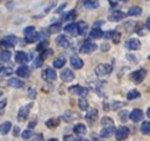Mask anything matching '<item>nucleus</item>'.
<instances>
[{
	"instance_id": "f257e3e1",
	"label": "nucleus",
	"mask_w": 150,
	"mask_h": 141,
	"mask_svg": "<svg viewBox=\"0 0 150 141\" xmlns=\"http://www.w3.org/2000/svg\"><path fill=\"white\" fill-rule=\"evenodd\" d=\"M18 37L14 36V35H9L6 37H4V39L0 41V47L4 48V50H8V48H11L14 47L15 45L18 43Z\"/></svg>"
},
{
	"instance_id": "f03ea898",
	"label": "nucleus",
	"mask_w": 150,
	"mask_h": 141,
	"mask_svg": "<svg viewBox=\"0 0 150 141\" xmlns=\"http://www.w3.org/2000/svg\"><path fill=\"white\" fill-rule=\"evenodd\" d=\"M112 70H113V67H112L110 64H105V63H100V64H98V66L94 68L96 74L99 75V77H102V75L110 74Z\"/></svg>"
},
{
	"instance_id": "7ed1b4c3",
	"label": "nucleus",
	"mask_w": 150,
	"mask_h": 141,
	"mask_svg": "<svg viewBox=\"0 0 150 141\" xmlns=\"http://www.w3.org/2000/svg\"><path fill=\"white\" fill-rule=\"evenodd\" d=\"M96 50H97V45H96L94 42L89 41V40L84 41V42L82 43L81 48H79V51H81L82 53H92V52H94Z\"/></svg>"
},
{
	"instance_id": "20e7f679",
	"label": "nucleus",
	"mask_w": 150,
	"mask_h": 141,
	"mask_svg": "<svg viewBox=\"0 0 150 141\" xmlns=\"http://www.w3.org/2000/svg\"><path fill=\"white\" fill-rule=\"evenodd\" d=\"M69 93L73 94V95H79V97H86L88 94V89L84 88V87L81 85H72L69 87Z\"/></svg>"
},
{
	"instance_id": "39448f33",
	"label": "nucleus",
	"mask_w": 150,
	"mask_h": 141,
	"mask_svg": "<svg viewBox=\"0 0 150 141\" xmlns=\"http://www.w3.org/2000/svg\"><path fill=\"white\" fill-rule=\"evenodd\" d=\"M145 75H146V70L145 69H138L135 70V72H133L130 74V78L133 82H135V83H142L144 78H145Z\"/></svg>"
},
{
	"instance_id": "423d86ee",
	"label": "nucleus",
	"mask_w": 150,
	"mask_h": 141,
	"mask_svg": "<svg viewBox=\"0 0 150 141\" xmlns=\"http://www.w3.org/2000/svg\"><path fill=\"white\" fill-rule=\"evenodd\" d=\"M114 134H115V139L118 141H123L124 139L128 137V135H129V129H128L127 126H120V128H118L115 130Z\"/></svg>"
},
{
	"instance_id": "0eeeda50",
	"label": "nucleus",
	"mask_w": 150,
	"mask_h": 141,
	"mask_svg": "<svg viewBox=\"0 0 150 141\" xmlns=\"http://www.w3.org/2000/svg\"><path fill=\"white\" fill-rule=\"evenodd\" d=\"M31 108H33V104H31V103H30V104H28V105L23 106V108H20V110L18 113V120H20V121L26 120L28 116H29V113H30Z\"/></svg>"
},
{
	"instance_id": "6e6552de",
	"label": "nucleus",
	"mask_w": 150,
	"mask_h": 141,
	"mask_svg": "<svg viewBox=\"0 0 150 141\" xmlns=\"http://www.w3.org/2000/svg\"><path fill=\"white\" fill-rule=\"evenodd\" d=\"M56 78H57V74L52 68L44 69V72H42V79L44 80H46V82H52V80H55Z\"/></svg>"
},
{
	"instance_id": "1a4fd4ad",
	"label": "nucleus",
	"mask_w": 150,
	"mask_h": 141,
	"mask_svg": "<svg viewBox=\"0 0 150 141\" xmlns=\"http://www.w3.org/2000/svg\"><path fill=\"white\" fill-rule=\"evenodd\" d=\"M60 78L63 80V82L68 83V82H72V80L74 79V74H73V72L71 69L66 68V69H63L62 72L60 73Z\"/></svg>"
},
{
	"instance_id": "9d476101",
	"label": "nucleus",
	"mask_w": 150,
	"mask_h": 141,
	"mask_svg": "<svg viewBox=\"0 0 150 141\" xmlns=\"http://www.w3.org/2000/svg\"><path fill=\"white\" fill-rule=\"evenodd\" d=\"M66 31V34L71 35V36H78L79 32H78V27H77V24L76 23H71V24H67L65 26V29H63Z\"/></svg>"
},
{
	"instance_id": "9b49d317",
	"label": "nucleus",
	"mask_w": 150,
	"mask_h": 141,
	"mask_svg": "<svg viewBox=\"0 0 150 141\" xmlns=\"http://www.w3.org/2000/svg\"><path fill=\"white\" fill-rule=\"evenodd\" d=\"M114 131H115L114 126L113 125H109V126H104L103 129H102L99 135H100V137H103V139H108V137H110L112 135L114 134Z\"/></svg>"
},
{
	"instance_id": "f8f14e48",
	"label": "nucleus",
	"mask_w": 150,
	"mask_h": 141,
	"mask_svg": "<svg viewBox=\"0 0 150 141\" xmlns=\"http://www.w3.org/2000/svg\"><path fill=\"white\" fill-rule=\"evenodd\" d=\"M125 46L129 48V50H132V51H137V50L140 48L142 43H140V41H139L138 39H129L125 42Z\"/></svg>"
},
{
	"instance_id": "ddd939ff",
	"label": "nucleus",
	"mask_w": 150,
	"mask_h": 141,
	"mask_svg": "<svg viewBox=\"0 0 150 141\" xmlns=\"http://www.w3.org/2000/svg\"><path fill=\"white\" fill-rule=\"evenodd\" d=\"M16 74L18 77H21V78H29L30 74H31V70L28 66H20L18 69H16Z\"/></svg>"
},
{
	"instance_id": "4468645a",
	"label": "nucleus",
	"mask_w": 150,
	"mask_h": 141,
	"mask_svg": "<svg viewBox=\"0 0 150 141\" xmlns=\"http://www.w3.org/2000/svg\"><path fill=\"white\" fill-rule=\"evenodd\" d=\"M127 16V14H124L123 11H119V10H117V11H113L110 15H109V18L108 20L109 21H113V23H118V21H120L123 20Z\"/></svg>"
},
{
	"instance_id": "2eb2a0df",
	"label": "nucleus",
	"mask_w": 150,
	"mask_h": 141,
	"mask_svg": "<svg viewBox=\"0 0 150 141\" xmlns=\"http://www.w3.org/2000/svg\"><path fill=\"white\" fill-rule=\"evenodd\" d=\"M15 61H16L18 63H20V64L28 63V61H29L28 53H25V52H23V51H18L16 53H15Z\"/></svg>"
},
{
	"instance_id": "dca6fc26",
	"label": "nucleus",
	"mask_w": 150,
	"mask_h": 141,
	"mask_svg": "<svg viewBox=\"0 0 150 141\" xmlns=\"http://www.w3.org/2000/svg\"><path fill=\"white\" fill-rule=\"evenodd\" d=\"M144 116V114L140 109H134L132 113H129V118H130V120L134 121V123H138V121H140L142 119Z\"/></svg>"
},
{
	"instance_id": "f3484780",
	"label": "nucleus",
	"mask_w": 150,
	"mask_h": 141,
	"mask_svg": "<svg viewBox=\"0 0 150 141\" xmlns=\"http://www.w3.org/2000/svg\"><path fill=\"white\" fill-rule=\"evenodd\" d=\"M97 118H98V110L97 109H89L88 113H87V115H86V119H87V121L89 124H93L96 120H97Z\"/></svg>"
},
{
	"instance_id": "a211bd4d",
	"label": "nucleus",
	"mask_w": 150,
	"mask_h": 141,
	"mask_svg": "<svg viewBox=\"0 0 150 141\" xmlns=\"http://www.w3.org/2000/svg\"><path fill=\"white\" fill-rule=\"evenodd\" d=\"M71 64H72V67L74 69H81L83 67V61H82V58L81 57H78V56H72L71 57Z\"/></svg>"
},
{
	"instance_id": "6ab92c4d",
	"label": "nucleus",
	"mask_w": 150,
	"mask_h": 141,
	"mask_svg": "<svg viewBox=\"0 0 150 141\" xmlns=\"http://www.w3.org/2000/svg\"><path fill=\"white\" fill-rule=\"evenodd\" d=\"M8 84L10 87H13V88H23L24 87V82L19 78H10L8 80Z\"/></svg>"
},
{
	"instance_id": "aec40b11",
	"label": "nucleus",
	"mask_w": 150,
	"mask_h": 141,
	"mask_svg": "<svg viewBox=\"0 0 150 141\" xmlns=\"http://www.w3.org/2000/svg\"><path fill=\"white\" fill-rule=\"evenodd\" d=\"M56 43H57L58 46H61V47H68V46H69V41H68V39H67V36H65V35L57 36Z\"/></svg>"
},
{
	"instance_id": "412c9836",
	"label": "nucleus",
	"mask_w": 150,
	"mask_h": 141,
	"mask_svg": "<svg viewBox=\"0 0 150 141\" xmlns=\"http://www.w3.org/2000/svg\"><path fill=\"white\" fill-rule=\"evenodd\" d=\"M39 39H40V34H39V32H36V31L31 32V34H29V35H25V41L29 42V43L36 42Z\"/></svg>"
},
{
	"instance_id": "4be33fe9",
	"label": "nucleus",
	"mask_w": 150,
	"mask_h": 141,
	"mask_svg": "<svg viewBox=\"0 0 150 141\" xmlns=\"http://www.w3.org/2000/svg\"><path fill=\"white\" fill-rule=\"evenodd\" d=\"M11 128H13V124L10 121H5L3 124H0V134L6 135L10 130H11Z\"/></svg>"
},
{
	"instance_id": "5701e85b",
	"label": "nucleus",
	"mask_w": 150,
	"mask_h": 141,
	"mask_svg": "<svg viewBox=\"0 0 150 141\" xmlns=\"http://www.w3.org/2000/svg\"><path fill=\"white\" fill-rule=\"evenodd\" d=\"M73 131L77 135H83V134H86V131H87V128H86L84 124H76L73 128Z\"/></svg>"
},
{
	"instance_id": "b1692460",
	"label": "nucleus",
	"mask_w": 150,
	"mask_h": 141,
	"mask_svg": "<svg viewBox=\"0 0 150 141\" xmlns=\"http://www.w3.org/2000/svg\"><path fill=\"white\" fill-rule=\"evenodd\" d=\"M82 1H83V5L87 9H97L99 6L97 0H82Z\"/></svg>"
},
{
	"instance_id": "393cba45",
	"label": "nucleus",
	"mask_w": 150,
	"mask_h": 141,
	"mask_svg": "<svg viewBox=\"0 0 150 141\" xmlns=\"http://www.w3.org/2000/svg\"><path fill=\"white\" fill-rule=\"evenodd\" d=\"M60 125V119L58 118H52V119H49V120L46 121V126L50 128V129H55Z\"/></svg>"
},
{
	"instance_id": "a878e982",
	"label": "nucleus",
	"mask_w": 150,
	"mask_h": 141,
	"mask_svg": "<svg viewBox=\"0 0 150 141\" xmlns=\"http://www.w3.org/2000/svg\"><path fill=\"white\" fill-rule=\"evenodd\" d=\"M65 64H66V58L63 56L57 57L55 61H53V67H55V68H62Z\"/></svg>"
},
{
	"instance_id": "bb28decb",
	"label": "nucleus",
	"mask_w": 150,
	"mask_h": 141,
	"mask_svg": "<svg viewBox=\"0 0 150 141\" xmlns=\"http://www.w3.org/2000/svg\"><path fill=\"white\" fill-rule=\"evenodd\" d=\"M142 13H143L142 8H139V6H132L129 9V11H128V16H140Z\"/></svg>"
},
{
	"instance_id": "cd10ccee",
	"label": "nucleus",
	"mask_w": 150,
	"mask_h": 141,
	"mask_svg": "<svg viewBox=\"0 0 150 141\" xmlns=\"http://www.w3.org/2000/svg\"><path fill=\"white\" fill-rule=\"evenodd\" d=\"M89 36L92 37V39H100V37H103V31H102L99 27H94L92 31H91Z\"/></svg>"
},
{
	"instance_id": "c85d7f7f",
	"label": "nucleus",
	"mask_w": 150,
	"mask_h": 141,
	"mask_svg": "<svg viewBox=\"0 0 150 141\" xmlns=\"http://www.w3.org/2000/svg\"><path fill=\"white\" fill-rule=\"evenodd\" d=\"M137 98H140V93L137 90V89H132L128 92V94H127V99H129V100H133V99H137Z\"/></svg>"
},
{
	"instance_id": "c756f323",
	"label": "nucleus",
	"mask_w": 150,
	"mask_h": 141,
	"mask_svg": "<svg viewBox=\"0 0 150 141\" xmlns=\"http://www.w3.org/2000/svg\"><path fill=\"white\" fill-rule=\"evenodd\" d=\"M10 58H11V53H10L8 50L0 51V61L8 62V61H10Z\"/></svg>"
},
{
	"instance_id": "7c9ffc66",
	"label": "nucleus",
	"mask_w": 150,
	"mask_h": 141,
	"mask_svg": "<svg viewBox=\"0 0 150 141\" xmlns=\"http://www.w3.org/2000/svg\"><path fill=\"white\" fill-rule=\"evenodd\" d=\"M77 27H78V32H79V35H84L86 34V31H87V24L84 23V21H78L77 23Z\"/></svg>"
},
{
	"instance_id": "2f4dec72",
	"label": "nucleus",
	"mask_w": 150,
	"mask_h": 141,
	"mask_svg": "<svg viewBox=\"0 0 150 141\" xmlns=\"http://www.w3.org/2000/svg\"><path fill=\"white\" fill-rule=\"evenodd\" d=\"M62 29V26L60 23H56V24H52L50 27H49V32L50 34H57V32H60Z\"/></svg>"
},
{
	"instance_id": "473e14b6",
	"label": "nucleus",
	"mask_w": 150,
	"mask_h": 141,
	"mask_svg": "<svg viewBox=\"0 0 150 141\" xmlns=\"http://www.w3.org/2000/svg\"><path fill=\"white\" fill-rule=\"evenodd\" d=\"M33 136H34V131L31 129H26L23 131V134H21V137H23L24 140H30Z\"/></svg>"
},
{
	"instance_id": "72a5a7b5",
	"label": "nucleus",
	"mask_w": 150,
	"mask_h": 141,
	"mask_svg": "<svg viewBox=\"0 0 150 141\" xmlns=\"http://www.w3.org/2000/svg\"><path fill=\"white\" fill-rule=\"evenodd\" d=\"M78 106H79V109H81V110H88L89 104H88L87 99H84V98L79 99V100H78Z\"/></svg>"
},
{
	"instance_id": "f704fd0d",
	"label": "nucleus",
	"mask_w": 150,
	"mask_h": 141,
	"mask_svg": "<svg viewBox=\"0 0 150 141\" xmlns=\"http://www.w3.org/2000/svg\"><path fill=\"white\" fill-rule=\"evenodd\" d=\"M140 130H142V133H143L144 135H149V134H150V123H149V121H144V123L142 124Z\"/></svg>"
},
{
	"instance_id": "c9c22d12",
	"label": "nucleus",
	"mask_w": 150,
	"mask_h": 141,
	"mask_svg": "<svg viewBox=\"0 0 150 141\" xmlns=\"http://www.w3.org/2000/svg\"><path fill=\"white\" fill-rule=\"evenodd\" d=\"M77 115L74 114L73 111H66L65 113V115H63V120L65 121H71V120H73L74 118H76Z\"/></svg>"
},
{
	"instance_id": "e433bc0d",
	"label": "nucleus",
	"mask_w": 150,
	"mask_h": 141,
	"mask_svg": "<svg viewBox=\"0 0 150 141\" xmlns=\"http://www.w3.org/2000/svg\"><path fill=\"white\" fill-rule=\"evenodd\" d=\"M100 123L103 126H109V125H113V119L109 116H104V118H102Z\"/></svg>"
},
{
	"instance_id": "4c0bfd02",
	"label": "nucleus",
	"mask_w": 150,
	"mask_h": 141,
	"mask_svg": "<svg viewBox=\"0 0 150 141\" xmlns=\"http://www.w3.org/2000/svg\"><path fill=\"white\" fill-rule=\"evenodd\" d=\"M74 18H76V11H74V10H71V11H68L67 14H65V16H63V20L71 21V20H73Z\"/></svg>"
},
{
	"instance_id": "58836bf2",
	"label": "nucleus",
	"mask_w": 150,
	"mask_h": 141,
	"mask_svg": "<svg viewBox=\"0 0 150 141\" xmlns=\"http://www.w3.org/2000/svg\"><path fill=\"white\" fill-rule=\"evenodd\" d=\"M10 74H13L11 68H0V75L1 77H9Z\"/></svg>"
},
{
	"instance_id": "ea45409f",
	"label": "nucleus",
	"mask_w": 150,
	"mask_h": 141,
	"mask_svg": "<svg viewBox=\"0 0 150 141\" xmlns=\"http://www.w3.org/2000/svg\"><path fill=\"white\" fill-rule=\"evenodd\" d=\"M119 118L122 119V121H127V119L129 118V111L128 110H122L119 113Z\"/></svg>"
},
{
	"instance_id": "a19ab883",
	"label": "nucleus",
	"mask_w": 150,
	"mask_h": 141,
	"mask_svg": "<svg viewBox=\"0 0 150 141\" xmlns=\"http://www.w3.org/2000/svg\"><path fill=\"white\" fill-rule=\"evenodd\" d=\"M47 45H49V42L47 41H41L39 45H37V51H42V50H45V48H47Z\"/></svg>"
},
{
	"instance_id": "79ce46f5",
	"label": "nucleus",
	"mask_w": 150,
	"mask_h": 141,
	"mask_svg": "<svg viewBox=\"0 0 150 141\" xmlns=\"http://www.w3.org/2000/svg\"><path fill=\"white\" fill-rule=\"evenodd\" d=\"M42 63H44V58H42V57H37V58L35 59V62H34V66H35L36 68H40V67L42 66Z\"/></svg>"
},
{
	"instance_id": "37998d69",
	"label": "nucleus",
	"mask_w": 150,
	"mask_h": 141,
	"mask_svg": "<svg viewBox=\"0 0 150 141\" xmlns=\"http://www.w3.org/2000/svg\"><path fill=\"white\" fill-rule=\"evenodd\" d=\"M110 39H113V41L115 43H118L120 41V34H119V32H117V31H113V35H112Z\"/></svg>"
},
{
	"instance_id": "c03bdc74",
	"label": "nucleus",
	"mask_w": 150,
	"mask_h": 141,
	"mask_svg": "<svg viewBox=\"0 0 150 141\" xmlns=\"http://www.w3.org/2000/svg\"><path fill=\"white\" fill-rule=\"evenodd\" d=\"M34 31H36V29L34 27V26H28V27L24 29V35H29V34H31V32H34Z\"/></svg>"
},
{
	"instance_id": "a18cd8bd",
	"label": "nucleus",
	"mask_w": 150,
	"mask_h": 141,
	"mask_svg": "<svg viewBox=\"0 0 150 141\" xmlns=\"http://www.w3.org/2000/svg\"><path fill=\"white\" fill-rule=\"evenodd\" d=\"M124 105H125V104H124L123 102H114V103H113V106H112V108H113V109H119V108L124 106Z\"/></svg>"
},
{
	"instance_id": "49530a36",
	"label": "nucleus",
	"mask_w": 150,
	"mask_h": 141,
	"mask_svg": "<svg viewBox=\"0 0 150 141\" xmlns=\"http://www.w3.org/2000/svg\"><path fill=\"white\" fill-rule=\"evenodd\" d=\"M33 140L31 141H44V136H42V134H37V135H34L33 137H31Z\"/></svg>"
},
{
	"instance_id": "de8ad7c7",
	"label": "nucleus",
	"mask_w": 150,
	"mask_h": 141,
	"mask_svg": "<svg viewBox=\"0 0 150 141\" xmlns=\"http://www.w3.org/2000/svg\"><path fill=\"white\" fill-rule=\"evenodd\" d=\"M112 35H113V30L107 31V32H103V37H104V39H110Z\"/></svg>"
},
{
	"instance_id": "09e8293b",
	"label": "nucleus",
	"mask_w": 150,
	"mask_h": 141,
	"mask_svg": "<svg viewBox=\"0 0 150 141\" xmlns=\"http://www.w3.org/2000/svg\"><path fill=\"white\" fill-rule=\"evenodd\" d=\"M100 50L102 51H108L109 50V45H108V43H102V46H100Z\"/></svg>"
},
{
	"instance_id": "8fccbe9b",
	"label": "nucleus",
	"mask_w": 150,
	"mask_h": 141,
	"mask_svg": "<svg viewBox=\"0 0 150 141\" xmlns=\"http://www.w3.org/2000/svg\"><path fill=\"white\" fill-rule=\"evenodd\" d=\"M20 135V129H19V126H15L14 128V136H19Z\"/></svg>"
},
{
	"instance_id": "3c124183",
	"label": "nucleus",
	"mask_w": 150,
	"mask_h": 141,
	"mask_svg": "<svg viewBox=\"0 0 150 141\" xmlns=\"http://www.w3.org/2000/svg\"><path fill=\"white\" fill-rule=\"evenodd\" d=\"M63 141H74V137L71 136V135H67V136L63 137Z\"/></svg>"
},
{
	"instance_id": "603ef678",
	"label": "nucleus",
	"mask_w": 150,
	"mask_h": 141,
	"mask_svg": "<svg viewBox=\"0 0 150 141\" xmlns=\"http://www.w3.org/2000/svg\"><path fill=\"white\" fill-rule=\"evenodd\" d=\"M145 27H146V30H149V29H150V18H148V19H146V23H145Z\"/></svg>"
},
{
	"instance_id": "864d4df0",
	"label": "nucleus",
	"mask_w": 150,
	"mask_h": 141,
	"mask_svg": "<svg viewBox=\"0 0 150 141\" xmlns=\"http://www.w3.org/2000/svg\"><path fill=\"white\" fill-rule=\"evenodd\" d=\"M65 6H66V4H62V5H61V6H60V8H58V9L56 10V13H61V11H62V9H63V8H65Z\"/></svg>"
},
{
	"instance_id": "5fc2aeb1",
	"label": "nucleus",
	"mask_w": 150,
	"mask_h": 141,
	"mask_svg": "<svg viewBox=\"0 0 150 141\" xmlns=\"http://www.w3.org/2000/svg\"><path fill=\"white\" fill-rule=\"evenodd\" d=\"M102 24H103V21H98V23H96V24H94V27H99Z\"/></svg>"
},
{
	"instance_id": "6e6d98bb",
	"label": "nucleus",
	"mask_w": 150,
	"mask_h": 141,
	"mask_svg": "<svg viewBox=\"0 0 150 141\" xmlns=\"http://www.w3.org/2000/svg\"><path fill=\"white\" fill-rule=\"evenodd\" d=\"M74 141H88V140H87V139H84V137H79V139L74 140Z\"/></svg>"
},
{
	"instance_id": "4d7b16f0",
	"label": "nucleus",
	"mask_w": 150,
	"mask_h": 141,
	"mask_svg": "<svg viewBox=\"0 0 150 141\" xmlns=\"http://www.w3.org/2000/svg\"><path fill=\"white\" fill-rule=\"evenodd\" d=\"M146 116H148V118L150 116V108H148V110H146Z\"/></svg>"
},
{
	"instance_id": "13d9d810",
	"label": "nucleus",
	"mask_w": 150,
	"mask_h": 141,
	"mask_svg": "<svg viewBox=\"0 0 150 141\" xmlns=\"http://www.w3.org/2000/svg\"><path fill=\"white\" fill-rule=\"evenodd\" d=\"M35 126V121H31L30 123V128H34Z\"/></svg>"
},
{
	"instance_id": "bf43d9fd",
	"label": "nucleus",
	"mask_w": 150,
	"mask_h": 141,
	"mask_svg": "<svg viewBox=\"0 0 150 141\" xmlns=\"http://www.w3.org/2000/svg\"><path fill=\"white\" fill-rule=\"evenodd\" d=\"M47 141H58V140H57V139H49Z\"/></svg>"
},
{
	"instance_id": "052dcab7",
	"label": "nucleus",
	"mask_w": 150,
	"mask_h": 141,
	"mask_svg": "<svg viewBox=\"0 0 150 141\" xmlns=\"http://www.w3.org/2000/svg\"><path fill=\"white\" fill-rule=\"evenodd\" d=\"M120 1H123V3H127V1H128V0H120Z\"/></svg>"
},
{
	"instance_id": "680f3d73",
	"label": "nucleus",
	"mask_w": 150,
	"mask_h": 141,
	"mask_svg": "<svg viewBox=\"0 0 150 141\" xmlns=\"http://www.w3.org/2000/svg\"><path fill=\"white\" fill-rule=\"evenodd\" d=\"M93 141H100V140H98V139H94V140H93Z\"/></svg>"
}]
</instances>
